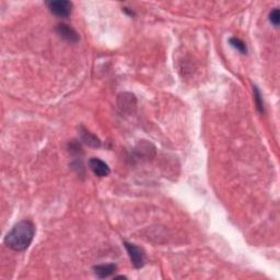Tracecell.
I'll list each match as a JSON object with an SVG mask.
<instances>
[{
  "label": "cell",
  "mask_w": 280,
  "mask_h": 280,
  "mask_svg": "<svg viewBox=\"0 0 280 280\" xmlns=\"http://www.w3.org/2000/svg\"><path fill=\"white\" fill-rule=\"evenodd\" d=\"M229 43H230L232 47H234L236 50L240 51L241 54H247L246 45H245L244 42H242L241 40H238L236 38H231L229 40Z\"/></svg>",
  "instance_id": "10"
},
{
  "label": "cell",
  "mask_w": 280,
  "mask_h": 280,
  "mask_svg": "<svg viewBox=\"0 0 280 280\" xmlns=\"http://www.w3.org/2000/svg\"><path fill=\"white\" fill-rule=\"evenodd\" d=\"M124 245H125L134 267L137 269L142 268L144 264H146V253H144L142 248L128 242H124Z\"/></svg>",
  "instance_id": "2"
},
{
  "label": "cell",
  "mask_w": 280,
  "mask_h": 280,
  "mask_svg": "<svg viewBox=\"0 0 280 280\" xmlns=\"http://www.w3.org/2000/svg\"><path fill=\"white\" fill-rule=\"evenodd\" d=\"M46 6L49 11L59 18H68L72 12L74 4L68 0H57V1H47Z\"/></svg>",
  "instance_id": "3"
},
{
  "label": "cell",
  "mask_w": 280,
  "mask_h": 280,
  "mask_svg": "<svg viewBox=\"0 0 280 280\" xmlns=\"http://www.w3.org/2000/svg\"><path fill=\"white\" fill-rule=\"evenodd\" d=\"M89 167L92 172L100 178H104L111 173V169L107 163L98 158H91L89 160Z\"/></svg>",
  "instance_id": "6"
},
{
  "label": "cell",
  "mask_w": 280,
  "mask_h": 280,
  "mask_svg": "<svg viewBox=\"0 0 280 280\" xmlns=\"http://www.w3.org/2000/svg\"><path fill=\"white\" fill-rule=\"evenodd\" d=\"M269 21L275 27H278L279 22H280V13L278 9H274L273 11L269 13Z\"/></svg>",
  "instance_id": "11"
},
{
  "label": "cell",
  "mask_w": 280,
  "mask_h": 280,
  "mask_svg": "<svg viewBox=\"0 0 280 280\" xmlns=\"http://www.w3.org/2000/svg\"><path fill=\"white\" fill-rule=\"evenodd\" d=\"M116 265L114 264H102V265H96L93 267L95 276L100 279H104L112 276L116 272Z\"/></svg>",
  "instance_id": "7"
},
{
  "label": "cell",
  "mask_w": 280,
  "mask_h": 280,
  "mask_svg": "<svg viewBox=\"0 0 280 280\" xmlns=\"http://www.w3.org/2000/svg\"><path fill=\"white\" fill-rule=\"evenodd\" d=\"M80 138L82 140V142L88 144L89 147H92V148L101 147V140L98 139L95 135L91 134L89 131H87V129L84 127L80 128Z\"/></svg>",
  "instance_id": "8"
},
{
  "label": "cell",
  "mask_w": 280,
  "mask_h": 280,
  "mask_svg": "<svg viewBox=\"0 0 280 280\" xmlns=\"http://www.w3.org/2000/svg\"><path fill=\"white\" fill-rule=\"evenodd\" d=\"M35 235V227L29 220H22L15 224L7 235L3 243L10 250L15 252L25 251L31 245Z\"/></svg>",
  "instance_id": "1"
},
{
  "label": "cell",
  "mask_w": 280,
  "mask_h": 280,
  "mask_svg": "<svg viewBox=\"0 0 280 280\" xmlns=\"http://www.w3.org/2000/svg\"><path fill=\"white\" fill-rule=\"evenodd\" d=\"M253 91H254V100H255L257 110L259 111V113H264L265 110H264V101H263V96L261 94V91L258 90V88L256 86H253Z\"/></svg>",
  "instance_id": "9"
},
{
  "label": "cell",
  "mask_w": 280,
  "mask_h": 280,
  "mask_svg": "<svg viewBox=\"0 0 280 280\" xmlns=\"http://www.w3.org/2000/svg\"><path fill=\"white\" fill-rule=\"evenodd\" d=\"M117 105L122 112L133 114L135 110H136L137 100L133 93L123 92L117 97Z\"/></svg>",
  "instance_id": "4"
},
{
  "label": "cell",
  "mask_w": 280,
  "mask_h": 280,
  "mask_svg": "<svg viewBox=\"0 0 280 280\" xmlns=\"http://www.w3.org/2000/svg\"><path fill=\"white\" fill-rule=\"evenodd\" d=\"M56 32L58 33L61 39H64L68 43H77L79 41V34L72 29L70 25L66 23H60L56 27Z\"/></svg>",
  "instance_id": "5"
}]
</instances>
